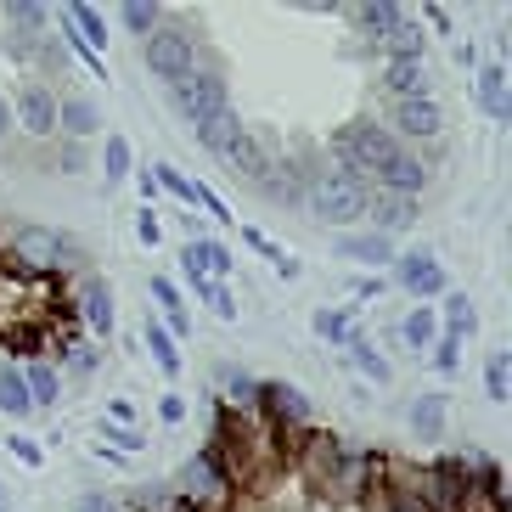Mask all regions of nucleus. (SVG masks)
Returning a JSON list of instances; mask_svg holds the SVG:
<instances>
[{
	"instance_id": "obj_16",
	"label": "nucleus",
	"mask_w": 512,
	"mask_h": 512,
	"mask_svg": "<svg viewBox=\"0 0 512 512\" xmlns=\"http://www.w3.org/2000/svg\"><path fill=\"white\" fill-rule=\"evenodd\" d=\"M57 130L85 147L91 136H102V107L91 96H57Z\"/></svg>"
},
{
	"instance_id": "obj_44",
	"label": "nucleus",
	"mask_w": 512,
	"mask_h": 512,
	"mask_svg": "<svg viewBox=\"0 0 512 512\" xmlns=\"http://www.w3.org/2000/svg\"><path fill=\"white\" fill-rule=\"evenodd\" d=\"M102 445H113L119 456H130V451H141V434H136V428H119V422L102 417Z\"/></svg>"
},
{
	"instance_id": "obj_20",
	"label": "nucleus",
	"mask_w": 512,
	"mask_h": 512,
	"mask_svg": "<svg viewBox=\"0 0 512 512\" xmlns=\"http://www.w3.org/2000/svg\"><path fill=\"white\" fill-rule=\"evenodd\" d=\"M406 422H411L417 439L434 445V439H445V428H451V400H445V394H417L406 406Z\"/></svg>"
},
{
	"instance_id": "obj_11",
	"label": "nucleus",
	"mask_w": 512,
	"mask_h": 512,
	"mask_svg": "<svg viewBox=\"0 0 512 512\" xmlns=\"http://www.w3.org/2000/svg\"><path fill=\"white\" fill-rule=\"evenodd\" d=\"M259 411L276 422V428H310L316 422V406H310V394L299 383H265L259 389Z\"/></svg>"
},
{
	"instance_id": "obj_18",
	"label": "nucleus",
	"mask_w": 512,
	"mask_h": 512,
	"mask_svg": "<svg viewBox=\"0 0 512 512\" xmlns=\"http://www.w3.org/2000/svg\"><path fill=\"white\" fill-rule=\"evenodd\" d=\"M417 226V203L394 192H372V214H366V231H383V237H400V231Z\"/></svg>"
},
{
	"instance_id": "obj_49",
	"label": "nucleus",
	"mask_w": 512,
	"mask_h": 512,
	"mask_svg": "<svg viewBox=\"0 0 512 512\" xmlns=\"http://www.w3.org/2000/svg\"><path fill=\"white\" fill-rule=\"evenodd\" d=\"M107 422H119V428H136V406H130V400H107Z\"/></svg>"
},
{
	"instance_id": "obj_56",
	"label": "nucleus",
	"mask_w": 512,
	"mask_h": 512,
	"mask_svg": "<svg viewBox=\"0 0 512 512\" xmlns=\"http://www.w3.org/2000/svg\"><path fill=\"white\" fill-rule=\"evenodd\" d=\"M175 512H192V507H175Z\"/></svg>"
},
{
	"instance_id": "obj_26",
	"label": "nucleus",
	"mask_w": 512,
	"mask_h": 512,
	"mask_svg": "<svg viewBox=\"0 0 512 512\" xmlns=\"http://www.w3.org/2000/svg\"><path fill=\"white\" fill-rule=\"evenodd\" d=\"M439 338V310L434 304H411L406 316H400V344L411 349V355H428Z\"/></svg>"
},
{
	"instance_id": "obj_57",
	"label": "nucleus",
	"mask_w": 512,
	"mask_h": 512,
	"mask_svg": "<svg viewBox=\"0 0 512 512\" xmlns=\"http://www.w3.org/2000/svg\"><path fill=\"white\" fill-rule=\"evenodd\" d=\"M0 512H6V507H0Z\"/></svg>"
},
{
	"instance_id": "obj_46",
	"label": "nucleus",
	"mask_w": 512,
	"mask_h": 512,
	"mask_svg": "<svg viewBox=\"0 0 512 512\" xmlns=\"http://www.w3.org/2000/svg\"><path fill=\"white\" fill-rule=\"evenodd\" d=\"M68 372H74V377H91V372H96V349H91V344H68Z\"/></svg>"
},
{
	"instance_id": "obj_51",
	"label": "nucleus",
	"mask_w": 512,
	"mask_h": 512,
	"mask_svg": "<svg viewBox=\"0 0 512 512\" xmlns=\"http://www.w3.org/2000/svg\"><path fill=\"white\" fill-rule=\"evenodd\" d=\"M57 164L62 169H85V147H79V141H68V147L57 152Z\"/></svg>"
},
{
	"instance_id": "obj_53",
	"label": "nucleus",
	"mask_w": 512,
	"mask_h": 512,
	"mask_svg": "<svg viewBox=\"0 0 512 512\" xmlns=\"http://www.w3.org/2000/svg\"><path fill=\"white\" fill-rule=\"evenodd\" d=\"M12 124H17V119H12V102H6V96H0V141L12 136Z\"/></svg>"
},
{
	"instance_id": "obj_9",
	"label": "nucleus",
	"mask_w": 512,
	"mask_h": 512,
	"mask_svg": "<svg viewBox=\"0 0 512 512\" xmlns=\"http://www.w3.org/2000/svg\"><path fill=\"white\" fill-rule=\"evenodd\" d=\"M445 107L439 96H422V102H394L389 107V136L406 147V141H422V147H439L445 141Z\"/></svg>"
},
{
	"instance_id": "obj_29",
	"label": "nucleus",
	"mask_w": 512,
	"mask_h": 512,
	"mask_svg": "<svg viewBox=\"0 0 512 512\" xmlns=\"http://www.w3.org/2000/svg\"><path fill=\"white\" fill-rule=\"evenodd\" d=\"M0 411L6 417H34V394H29V383H23V366L17 361H0Z\"/></svg>"
},
{
	"instance_id": "obj_5",
	"label": "nucleus",
	"mask_w": 512,
	"mask_h": 512,
	"mask_svg": "<svg viewBox=\"0 0 512 512\" xmlns=\"http://www.w3.org/2000/svg\"><path fill=\"white\" fill-rule=\"evenodd\" d=\"M169 107H175V119H186L192 130H197V124H209V119H220V113H231L226 74L203 62L197 74H186V79H175V85H169Z\"/></svg>"
},
{
	"instance_id": "obj_55",
	"label": "nucleus",
	"mask_w": 512,
	"mask_h": 512,
	"mask_svg": "<svg viewBox=\"0 0 512 512\" xmlns=\"http://www.w3.org/2000/svg\"><path fill=\"white\" fill-rule=\"evenodd\" d=\"M0 501H6V484H0Z\"/></svg>"
},
{
	"instance_id": "obj_33",
	"label": "nucleus",
	"mask_w": 512,
	"mask_h": 512,
	"mask_svg": "<svg viewBox=\"0 0 512 512\" xmlns=\"http://www.w3.org/2000/svg\"><path fill=\"white\" fill-rule=\"evenodd\" d=\"M119 23L136 34V40H147V34L164 29V6H158V0H124V6H119Z\"/></svg>"
},
{
	"instance_id": "obj_2",
	"label": "nucleus",
	"mask_w": 512,
	"mask_h": 512,
	"mask_svg": "<svg viewBox=\"0 0 512 512\" xmlns=\"http://www.w3.org/2000/svg\"><path fill=\"white\" fill-rule=\"evenodd\" d=\"M304 209L316 214L321 226H366L372 214V186L344 175V169H310L304 175Z\"/></svg>"
},
{
	"instance_id": "obj_38",
	"label": "nucleus",
	"mask_w": 512,
	"mask_h": 512,
	"mask_svg": "<svg viewBox=\"0 0 512 512\" xmlns=\"http://www.w3.org/2000/svg\"><path fill=\"white\" fill-rule=\"evenodd\" d=\"M203 265H209V282H226L237 271V254H231L220 237H203Z\"/></svg>"
},
{
	"instance_id": "obj_13",
	"label": "nucleus",
	"mask_w": 512,
	"mask_h": 512,
	"mask_svg": "<svg viewBox=\"0 0 512 512\" xmlns=\"http://www.w3.org/2000/svg\"><path fill=\"white\" fill-rule=\"evenodd\" d=\"M79 321L96 338H113V327H119V299H113L107 276H79Z\"/></svg>"
},
{
	"instance_id": "obj_34",
	"label": "nucleus",
	"mask_w": 512,
	"mask_h": 512,
	"mask_svg": "<svg viewBox=\"0 0 512 512\" xmlns=\"http://www.w3.org/2000/svg\"><path fill=\"white\" fill-rule=\"evenodd\" d=\"M484 394H490L496 406L512 400V355L507 349H490V355H484Z\"/></svg>"
},
{
	"instance_id": "obj_39",
	"label": "nucleus",
	"mask_w": 512,
	"mask_h": 512,
	"mask_svg": "<svg viewBox=\"0 0 512 512\" xmlns=\"http://www.w3.org/2000/svg\"><path fill=\"white\" fill-rule=\"evenodd\" d=\"M377 512H428V507L417 501L411 484H383V490H377Z\"/></svg>"
},
{
	"instance_id": "obj_4",
	"label": "nucleus",
	"mask_w": 512,
	"mask_h": 512,
	"mask_svg": "<svg viewBox=\"0 0 512 512\" xmlns=\"http://www.w3.org/2000/svg\"><path fill=\"white\" fill-rule=\"evenodd\" d=\"M231 496H237V484H231L226 462L214 456V445L197 451L192 462L175 473V501L192 507V512H231Z\"/></svg>"
},
{
	"instance_id": "obj_7",
	"label": "nucleus",
	"mask_w": 512,
	"mask_h": 512,
	"mask_svg": "<svg viewBox=\"0 0 512 512\" xmlns=\"http://www.w3.org/2000/svg\"><path fill=\"white\" fill-rule=\"evenodd\" d=\"M12 248H17V259L29 265V271H62V265H74V271H85V248H79L74 237H62V231H51V226H23L12 231Z\"/></svg>"
},
{
	"instance_id": "obj_54",
	"label": "nucleus",
	"mask_w": 512,
	"mask_h": 512,
	"mask_svg": "<svg viewBox=\"0 0 512 512\" xmlns=\"http://www.w3.org/2000/svg\"><path fill=\"white\" fill-rule=\"evenodd\" d=\"M152 197H158V181H152V169H147V175H141V203H147V209H152Z\"/></svg>"
},
{
	"instance_id": "obj_43",
	"label": "nucleus",
	"mask_w": 512,
	"mask_h": 512,
	"mask_svg": "<svg viewBox=\"0 0 512 512\" xmlns=\"http://www.w3.org/2000/svg\"><path fill=\"white\" fill-rule=\"evenodd\" d=\"M6 451H12L23 467H46V445H40V439H29V434H12V439H6Z\"/></svg>"
},
{
	"instance_id": "obj_24",
	"label": "nucleus",
	"mask_w": 512,
	"mask_h": 512,
	"mask_svg": "<svg viewBox=\"0 0 512 512\" xmlns=\"http://www.w3.org/2000/svg\"><path fill=\"white\" fill-rule=\"evenodd\" d=\"M434 310H439V332H445V338H456V344H467V338L479 332V310H473V299H467V293H445Z\"/></svg>"
},
{
	"instance_id": "obj_31",
	"label": "nucleus",
	"mask_w": 512,
	"mask_h": 512,
	"mask_svg": "<svg viewBox=\"0 0 512 512\" xmlns=\"http://www.w3.org/2000/svg\"><path fill=\"white\" fill-rule=\"evenodd\" d=\"M242 242H248V248H254V254L265 259V265H271L276 276H282V282H293V276L304 271V265H299V254H287L282 242H276V237H265V231H254V226H242Z\"/></svg>"
},
{
	"instance_id": "obj_42",
	"label": "nucleus",
	"mask_w": 512,
	"mask_h": 512,
	"mask_svg": "<svg viewBox=\"0 0 512 512\" xmlns=\"http://www.w3.org/2000/svg\"><path fill=\"white\" fill-rule=\"evenodd\" d=\"M136 242L141 248H158V242H164V220H158V209H147V203L136 209Z\"/></svg>"
},
{
	"instance_id": "obj_12",
	"label": "nucleus",
	"mask_w": 512,
	"mask_h": 512,
	"mask_svg": "<svg viewBox=\"0 0 512 512\" xmlns=\"http://www.w3.org/2000/svg\"><path fill=\"white\" fill-rule=\"evenodd\" d=\"M332 254L349 259V265H366V271H389L394 265V237H383V231H338L332 237Z\"/></svg>"
},
{
	"instance_id": "obj_8",
	"label": "nucleus",
	"mask_w": 512,
	"mask_h": 512,
	"mask_svg": "<svg viewBox=\"0 0 512 512\" xmlns=\"http://www.w3.org/2000/svg\"><path fill=\"white\" fill-rule=\"evenodd\" d=\"M394 287H406L417 304H439L445 293H451V271L439 265L434 248H411V254H394Z\"/></svg>"
},
{
	"instance_id": "obj_21",
	"label": "nucleus",
	"mask_w": 512,
	"mask_h": 512,
	"mask_svg": "<svg viewBox=\"0 0 512 512\" xmlns=\"http://www.w3.org/2000/svg\"><path fill=\"white\" fill-rule=\"evenodd\" d=\"M147 293H152V304H158V321L169 327V338H186V332H192V310H186V299H181V282L152 276Z\"/></svg>"
},
{
	"instance_id": "obj_50",
	"label": "nucleus",
	"mask_w": 512,
	"mask_h": 512,
	"mask_svg": "<svg viewBox=\"0 0 512 512\" xmlns=\"http://www.w3.org/2000/svg\"><path fill=\"white\" fill-rule=\"evenodd\" d=\"M451 57H456V68H467V74H479V46H462V40H456V46H451Z\"/></svg>"
},
{
	"instance_id": "obj_32",
	"label": "nucleus",
	"mask_w": 512,
	"mask_h": 512,
	"mask_svg": "<svg viewBox=\"0 0 512 512\" xmlns=\"http://www.w3.org/2000/svg\"><path fill=\"white\" fill-rule=\"evenodd\" d=\"M102 175H107V186H124L130 175H136L130 136H113V130H107V141H102Z\"/></svg>"
},
{
	"instance_id": "obj_40",
	"label": "nucleus",
	"mask_w": 512,
	"mask_h": 512,
	"mask_svg": "<svg viewBox=\"0 0 512 512\" xmlns=\"http://www.w3.org/2000/svg\"><path fill=\"white\" fill-rule=\"evenodd\" d=\"M462 349H467V344H456V338H445V332H439V338H434V349H428V366L451 377L456 366H462Z\"/></svg>"
},
{
	"instance_id": "obj_27",
	"label": "nucleus",
	"mask_w": 512,
	"mask_h": 512,
	"mask_svg": "<svg viewBox=\"0 0 512 512\" xmlns=\"http://www.w3.org/2000/svg\"><path fill=\"white\" fill-rule=\"evenodd\" d=\"M349 366H355V372L366 377V383H377V389H389L394 383V366H389V355H383V349L372 344V338H361V332H355V338H349Z\"/></svg>"
},
{
	"instance_id": "obj_17",
	"label": "nucleus",
	"mask_w": 512,
	"mask_h": 512,
	"mask_svg": "<svg viewBox=\"0 0 512 512\" xmlns=\"http://www.w3.org/2000/svg\"><path fill=\"white\" fill-rule=\"evenodd\" d=\"M304 175L310 169L293 164V158H282V164H265V175H259V192L271 197V203H287V209H304Z\"/></svg>"
},
{
	"instance_id": "obj_14",
	"label": "nucleus",
	"mask_w": 512,
	"mask_h": 512,
	"mask_svg": "<svg viewBox=\"0 0 512 512\" xmlns=\"http://www.w3.org/2000/svg\"><path fill=\"white\" fill-rule=\"evenodd\" d=\"M377 85L389 91V102H422V96H434V74H428V62H383Z\"/></svg>"
},
{
	"instance_id": "obj_19",
	"label": "nucleus",
	"mask_w": 512,
	"mask_h": 512,
	"mask_svg": "<svg viewBox=\"0 0 512 512\" xmlns=\"http://www.w3.org/2000/svg\"><path fill=\"white\" fill-rule=\"evenodd\" d=\"M349 17H355V29L366 34V46H383V40L406 23V6H394V0H361Z\"/></svg>"
},
{
	"instance_id": "obj_22",
	"label": "nucleus",
	"mask_w": 512,
	"mask_h": 512,
	"mask_svg": "<svg viewBox=\"0 0 512 512\" xmlns=\"http://www.w3.org/2000/svg\"><path fill=\"white\" fill-rule=\"evenodd\" d=\"M355 321H361L355 304H321V310H310V332H316L321 344H338V349L355 338Z\"/></svg>"
},
{
	"instance_id": "obj_41",
	"label": "nucleus",
	"mask_w": 512,
	"mask_h": 512,
	"mask_svg": "<svg viewBox=\"0 0 512 512\" xmlns=\"http://www.w3.org/2000/svg\"><path fill=\"white\" fill-rule=\"evenodd\" d=\"M40 40H46V34H17V29H6V57H12V62H40Z\"/></svg>"
},
{
	"instance_id": "obj_6",
	"label": "nucleus",
	"mask_w": 512,
	"mask_h": 512,
	"mask_svg": "<svg viewBox=\"0 0 512 512\" xmlns=\"http://www.w3.org/2000/svg\"><path fill=\"white\" fill-rule=\"evenodd\" d=\"M141 62H147V74H158L164 85H175V79H186V74L203 68V51H197V34L186 29V23H164L158 34L141 40Z\"/></svg>"
},
{
	"instance_id": "obj_3",
	"label": "nucleus",
	"mask_w": 512,
	"mask_h": 512,
	"mask_svg": "<svg viewBox=\"0 0 512 512\" xmlns=\"http://www.w3.org/2000/svg\"><path fill=\"white\" fill-rule=\"evenodd\" d=\"M192 141L209 152V158H220L231 175H242V181H259V175H265V164H271V158H265V147H259V136L237 119V113H220V119L197 124Z\"/></svg>"
},
{
	"instance_id": "obj_35",
	"label": "nucleus",
	"mask_w": 512,
	"mask_h": 512,
	"mask_svg": "<svg viewBox=\"0 0 512 512\" xmlns=\"http://www.w3.org/2000/svg\"><path fill=\"white\" fill-rule=\"evenodd\" d=\"M186 293H192L203 310H214L220 321H237V316H242V304L231 299V287H226V282H186Z\"/></svg>"
},
{
	"instance_id": "obj_48",
	"label": "nucleus",
	"mask_w": 512,
	"mask_h": 512,
	"mask_svg": "<svg viewBox=\"0 0 512 512\" xmlns=\"http://www.w3.org/2000/svg\"><path fill=\"white\" fill-rule=\"evenodd\" d=\"M377 293H383V282H377V276H349V299H355V304L377 299Z\"/></svg>"
},
{
	"instance_id": "obj_25",
	"label": "nucleus",
	"mask_w": 512,
	"mask_h": 512,
	"mask_svg": "<svg viewBox=\"0 0 512 512\" xmlns=\"http://www.w3.org/2000/svg\"><path fill=\"white\" fill-rule=\"evenodd\" d=\"M141 344H147V355L158 361V372L164 377H181L186 361H181V338H169V327L158 316H147V327H141Z\"/></svg>"
},
{
	"instance_id": "obj_28",
	"label": "nucleus",
	"mask_w": 512,
	"mask_h": 512,
	"mask_svg": "<svg viewBox=\"0 0 512 512\" xmlns=\"http://www.w3.org/2000/svg\"><path fill=\"white\" fill-rule=\"evenodd\" d=\"M62 17H68V29H74L79 40L96 51V57H107V17L96 12V6H85V0H68V6H62Z\"/></svg>"
},
{
	"instance_id": "obj_10",
	"label": "nucleus",
	"mask_w": 512,
	"mask_h": 512,
	"mask_svg": "<svg viewBox=\"0 0 512 512\" xmlns=\"http://www.w3.org/2000/svg\"><path fill=\"white\" fill-rule=\"evenodd\" d=\"M12 119L23 124V136L51 141V136H57V91H51L46 79H29V85H17Z\"/></svg>"
},
{
	"instance_id": "obj_37",
	"label": "nucleus",
	"mask_w": 512,
	"mask_h": 512,
	"mask_svg": "<svg viewBox=\"0 0 512 512\" xmlns=\"http://www.w3.org/2000/svg\"><path fill=\"white\" fill-rule=\"evenodd\" d=\"M220 389H226V400L231 406H259V377H248L242 366H220Z\"/></svg>"
},
{
	"instance_id": "obj_15",
	"label": "nucleus",
	"mask_w": 512,
	"mask_h": 512,
	"mask_svg": "<svg viewBox=\"0 0 512 512\" xmlns=\"http://www.w3.org/2000/svg\"><path fill=\"white\" fill-rule=\"evenodd\" d=\"M473 96H479L484 119H496V124H512V91H507V62H479V74H473Z\"/></svg>"
},
{
	"instance_id": "obj_47",
	"label": "nucleus",
	"mask_w": 512,
	"mask_h": 512,
	"mask_svg": "<svg viewBox=\"0 0 512 512\" xmlns=\"http://www.w3.org/2000/svg\"><path fill=\"white\" fill-rule=\"evenodd\" d=\"M158 422H169V428H181V422H186V400H181L175 389H169L164 400H158Z\"/></svg>"
},
{
	"instance_id": "obj_1",
	"label": "nucleus",
	"mask_w": 512,
	"mask_h": 512,
	"mask_svg": "<svg viewBox=\"0 0 512 512\" xmlns=\"http://www.w3.org/2000/svg\"><path fill=\"white\" fill-rule=\"evenodd\" d=\"M327 152H332V169H344V175H355V181L377 186V175H383V169H389L406 147L389 136V124L349 119V124H338V130H332Z\"/></svg>"
},
{
	"instance_id": "obj_52",
	"label": "nucleus",
	"mask_w": 512,
	"mask_h": 512,
	"mask_svg": "<svg viewBox=\"0 0 512 512\" xmlns=\"http://www.w3.org/2000/svg\"><path fill=\"white\" fill-rule=\"evenodd\" d=\"M422 17H428V23H434L439 34L451 29V12H445V6H422Z\"/></svg>"
},
{
	"instance_id": "obj_45",
	"label": "nucleus",
	"mask_w": 512,
	"mask_h": 512,
	"mask_svg": "<svg viewBox=\"0 0 512 512\" xmlns=\"http://www.w3.org/2000/svg\"><path fill=\"white\" fill-rule=\"evenodd\" d=\"M74 512H130V507H124V496H107V490H85V496L74 501Z\"/></svg>"
},
{
	"instance_id": "obj_23",
	"label": "nucleus",
	"mask_w": 512,
	"mask_h": 512,
	"mask_svg": "<svg viewBox=\"0 0 512 512\" xmlns=\"http://www.w3.org/2000/svg\"><path fill=\"white\" fill-rule=\"evenodd\" d=\"M377 57L383 62H428V29H422L417 17H406V23L377 46Z\"/></svg>"
},
{
	"instance_id": "obj_30",
	"label": "nucleus",
	"mask_w": 512,
	"mask_h": 512,
	"mask_svg": "<svg viewBox=\"0 0 512 512\" xmlns=\"http://www.w3.org/2000/svg\"><path fill=\"white\" fill-rule=\"evenodd\" d=\"M23 383H29V394H34V411H51L62 400L57 361H23Z\"/></svg>"
},
{
	"instance_id": "obj_36",
	"label": "nucleus",
	"mask_w": 512,
	"mask_h": 512,
	"mask_svg": "<svg viewBox=\"0 0 512 512\" xmlns=\"http://www.w3.org/2000/svg\"><path fill=\"white\" fill-rule=\"evenodd\" d=\"M6 29H17V34H46V23H51V12L40 6V0H6Z\"/></svg>"
}]
</instances>
